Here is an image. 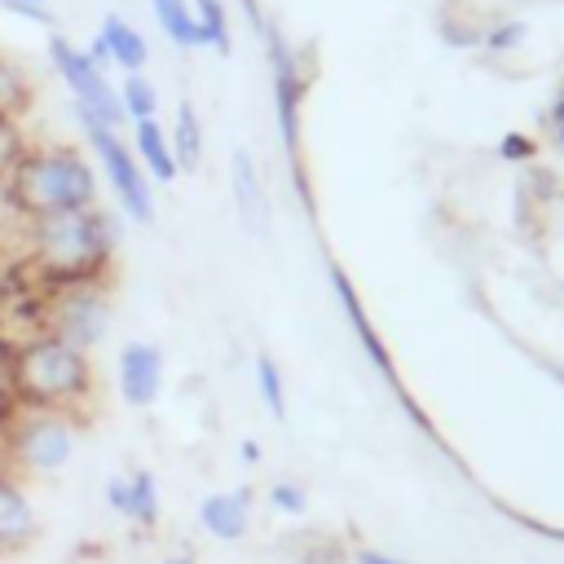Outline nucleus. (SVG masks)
<instances>
[{"label": "nucleus", "mask_w": 564, "mask_h": 564, "mask_svg": "<svg viewBox=\"0 0 564 564\" xmlns=\"http://www.w3.org/2000/svg\"><path fill=\"white\" fill-rule=\"evenodd\" d=\"M119 229L101 207L26 220V260L48 291L75 282H106L115 264Z\"/></svg>", "instance_id": "1"}, {"label": "nucleus", "mask_w": 564, "mask_h": 564, "mask_svg": "<svg viewBox=\"0 0 564 564\" xmlns=\"http://www.w3.org/2000/svg\"><path fill=\"white\" fill-rule=\"evenodd\" d=\"M0 194L13 212H22V220H40V216L97 207V176L79 150L44 141L26 150V159L0 185Z\"/></svg>", "instance_id": "2"}, {"label": "nucleus", "mask_w": 564, "mask_h": 564, "mask_svg": "<svg viewBox=\"0 0 564 564\" xmlns=\"http://www.w3.org/2000/svg\"><path fill=\"white\" fill-rule=\"evenodd\" d=\"M13 388L22 410H57V414H84L93 397V361L84 348L57 339V335H35L9 357Z\"/></svg>", "instance_id": "3"}, {"label": "nucleus", "mask_w": 564, "mask_h": 564, "mask_svg": "<svg viewBox=\"0 0 564 564\" xmlns=\"http://www.w3.org/2000/svg\"><path fill=\"white\" fill-rule=\"evenodd\" d=\"M4 445V467L18 476H53L75 458L79 445V419L57 414V410H22L18 423L0 436Z\"/></svg>", "instance_id": "4"}, {"label": "nucleus", "mask_w": 564, "mask_h": 564, "mask_svg": "<svg viewBox=\"0 0 564 564\" xmlns=\"http://www.w3.org/2000/svg\"><path fill=\"white\" fill-rule=\"evenodd\" d=\"M75 119H79V128H84V137H88V145H93V154H97V163H101V172H106V181H110V189H115V198L123 207V216L137 220V225H150L154 220L150 176L137 163V154L128 150V141L84 106H75Z\"/></svg>", "instance_id": "5"}, {"label": "nucleus", "mask_w": 564, "mask_h": 564, "mask_svg": "<svg viewBox=\"0 0 564 564\" xmlns=\"http://www.w3.org/2000/svg\"><path fill=\"white\" fill-rule=\"evenodd\" d=\"M260 40H264V53H269V79H273V115H278V132H282V150L295 167V189L308 198L304 181H300V110H304V93H308V79H304V66H300V53L282 40V31L264 18L260 26Z\"/></svg>", "instance_id": "6"}, {"label": "nucleus", "mask_w": 564, "mask_h": 564, "mask_svg": "<svg viewBox=\"0 0 564 564\" xmlns=\"http://www.w3.org/2000/svg\"><path fill=\"white\" fill-rule=\"evenodd\" d=\"M110 286L106 282H75L48 291V335L75 344V348H97L110 335Z\"/></svg>", "instance_id": "7"}, {"label": "nucleus", "mask_w": 564, "mask_h": 564, "mask_svg": "<svg viewBox=\"0 0 564 564\" xmlns=\"http://www.w3.org/2000/svg\"><path fill=\"white\" fill-rule=\"evenodd\" d=\"M48 57H53V66H57V75L66 79V88H70V97H75V106H84V110H93L97 119H106L110 128H119V123H128V115H123V101H119V88L88 62V53L84 48H75L66 35H48Z\"/></svg>", "instance_id": "8"}, {"label": "nucleus", "mask_w": 564, "mask_h": 564, "mask_svg": "<svg viewBox=\"0 0 564 564\" xmlns=\"http://www.w3.org/2000/svg\"><path fill=\"white\" fill-rule=\"evenodd\" d=\"M163 392V348L150 339H128L119 348V397L132 410H150Z\"/></svg>", "instance_id": "9"}, {"label": "nucleus", "mask_w": 564, "mask_h": 564, "mask_svg": "<svg viewBox=\"0 0 564 564\" xmlns=\"http://www.w3.org/2000/svg\"><path fill=\"white\" fill-rule=\"evenodd\" d=\"M35 533H40V516H35L31 494L22 489V480L9 467H0V555L31 546Z\"/></svg>", "instance_id": "10"}, {"label": "nucleus", "mask_w": 564, "mask_h": 564, "mask_svg": "<svg viewBox=\"0 0 564 564\" xmlns=\"http://www.w3.org/2000/svg\"><path fill=\"white\" fill-rule=\"evenodd\" d=\"M198 524L220 542H242L251 533V489H220L198 502Z\"/></svg>", "instance_id": "11"}, {"label": "nucleus", "mask_w": 564, "mask_h": 564, "mask_svg": "<svg viewBox=\"0 0 564 564\" xmlns=\"http://www.w3.org/2000/svg\"><path fill=\"white\" fill-rule=\"evenodd\" d=\"M330 291L339 295V304H344V317H348V326L357 330V339H361V352L392 379L397 375V366H392V357H388V348H383V339H379V330H370V322H366V308H361V300H357V291H352V278L339 269V264H330Z\"/></svg>", "instance_id": "12"}, {"label": "nucleus", "mask_w": 564, "mask_h": 564, "mask_svg": "<svg viewBox=\"0 0 564 564\" xmlns=\"http://www.w3.org/2000/svg\"><path fill=\"white\" fill-rule=\"evenodd\" d=\"M132 154L145 167V176L159 181V185H172L181 176L176 172V159H172V145H167V128L159 123V115L132 123Z\"/></svg>", "instance_id": "13"}, {"label": "nucleus", "mask_w": 564, "mask_h": 564, "mask_svg": "<svg viewBox=\"0 0 564 564\" xmlns=\"http://www.w3.org/2000/svg\"><path fill=\"white\" fill-rule=\"evenodd\" d=\"M97 35L106 40L110 62H115V66H123V75L145 70V62H150V44H145V35H141V31H137V26H132L123 13H106Z\"/></svg>", "instance_id": "14"}, {"label": "nucleus", "mask_w": 564, "mask_h": 564, "mask_svg": "<svg viewBox=\"0 0 564 564\" xmlns=\"http://www.w3.org/2000/svg\"><path fill=\"white\" fill-rule=\"evenodd\" d=\"M229 181H234V203H238V216L251 225V229H264L269 220V203H264V185H260V172L251 163V150H234V163H229Z\"/></svg>", "instance_id": "15"}, {"label": "nucleus", "mask_w": 564, "mask_h": 564, "mask_svg": "<svg viewBox=\"0 0 564 564\" xmlns=\"http://www.w3.org/2000/svg\"><path fill=\"white\" fill-rule=\"evenodd\" d=\"M167 145H172L176 172H198V163H203V123H198V110L189 101L176 106V119L167 128Z\"/></svg>", "instance_id": "16"}, {"label": "nucleus", "mask_w": 564, "mask_h": 564, "mask_svg": "<svg viewBox=\"0 0 564 564\" xmlns=\"http://www.w3.org/2000/svg\"><path fill=\"white\" fill-rule=\"evenodd\" d=\"M194 4V26H198V48H212L220 57L234 53V40H229V13L220 0H189Z\"/></svg>", "instance_id": "17"}, {"label": "nucleus", "mask_w": 564, "mask_h": 564, "mask_svg": "<svg viewBox=\"0 0 564 564\" xmlns=\"http://www.w3.org/2000/svg\"><path fill=\"white\" fill-rule=\"evenodd\" d=\"M159 31L176 48H198V26H194V4L189 0H150Z\"/></svg>", "instance_id": "18"}, {"label": "nucleus", "mask_w": 564, "mask_h": 564, "mask_svg": "<svg viewBox=\"0 0 564 564\" xmlns=\"http://www.w3.org/2000/svg\"><path fill=\"white\" fill-rule=\"evenodd\" d=\"M123 520H132V524H141V529H154V524H159L154 471H145V467L128 471V507H123Z\"/></svg>", "instance_id": "19"}, {"label": "nucleus", "mask_w": 564, "mask_h": 564, "mask_svg": "<svg viewBox=\"0 0 564 564\" xmlns=\"http://www.w3.org/2000/svg\"><path fill=\"white\" fill-rule=\"evenodd\" d=\"M31 106V79L22 66L0 57V123H18V115Z\"/></svg>", "instance_id": "20"}, {"label": "nucleus", "mask_w": 564, "mask_h": 564, "mask_svg": "<svg viewBox=\"0 0 564 564\" xmlns=\"http://www.w3.org/2000/svg\"><path fill=\"white\" fill-rule=\"evenodd\" d=\"M119 101H123V115H128V123H137V119H154L159 115V88L137 70V75H123V84H119Z\"/></svg>", "instance_id": "21"}, {"label": "nucleus", "mask_w": 564, "mask_h": 564, "mask_svg": "<svg viewBox=\"0 0 564 564\" xmlns=\"http://www.w3.org/2000/svg\"><path fill=\"white\" fill-rule=\"evenodd\" d=\"M256 388H260V401L269 405V414L282 423L286 419V383H282V370L269 352H256Z\"/></svg>", "instance_id": "22"}, {"label": "nucleus", "mask_w": 564, "mask_h": 564, "mask_svg": "<svg viewBox=\"0 0 564 564\" xmlns=\"http://www.w3.org/2000/svg\"><path fill=\"white\" fill-rule=\"evenodd\" d=\"M524 40H529V26H524V18H498V22H489V26L480 31V48H485L489 57L516 53Z\"/></svg>", "instance_id": "23"}, {"label": "nucleus", "mask_w": 564, "mask_h": 564, "mask_svg": "<svg viewBox=\"0 0 564 564\" xmlns=\"http://www.w3.org/2000/svg\"><path fill=\"white\" fill-rule=\"evenodd\" d=\"M538 137H529V132H502L498 137V145H494V154L502 159V163H516V167H529V163H538Z\"/></svg>", "instance_id": "24"}, {"label": "nucleus", "mask_w": 564, "mask_h": 564, "mask_svg": "<svg viewBox=\"0 0 564 564\" xmlns=\"http://www.w3.org/2000/svg\"><path fill=\"white\" fill-rule=\"evenodd\" d=\"M26 150H31V141L22 137V128L18 123H0V185L18 172V163L26 159Z\"/></svg>", "instance_id": "25"}, {"label": "nucleus", "mask_w": 564, "mask_h": 564, "mask_svg": "<svg viewBox=\"0 0 564 564\" xmlns=\"http://www.w3.org/2000/svg\"><path fill=\"white\" fill-rule=\"evenodd\" d=\"M269 507L282 516H304L308 511V489L300 480H273L269 485Z\"/></svg>", "instance_id": "26"}, {"label": "nucleus", "mask_w": 564, "mask_h": 564, "mask_svg": "<svg viewBox=\"0 0 564 564\" xmlns=\"http://www.w3.org/2000/svg\"><path fill=\"white\" fill-rule=\"evenodd\" d=\"M22 414V401H18V388H13V370H9V357L0 352V436L18 423Z\"/></svg>", "instance_id": "27"}, {"label": "nucleus", "mask_w": 564, "mask_h": 564, "mask_svg": "<svg viewBox=\"0 0 564 564\" xmlns=\"http://www.w3.org/2000/svg\"><path fill=\"white\" fill-rule=\"evenodd\" d=\"M480 31L485 26H467V22H449V18H441V26H436V35L454 48H480Z\"/></svg>", "instance_id": "28"}, {"label": "nucleus", "mask_w": 564, "mask_h": 564, "mask_svg": "<svg viewBox=\"0 0 564 564\" xmlns=\"http://www.w3.org/2000/svg\"><path fill=\"white\" fill-rule=\"evenodd\" d=\"M4 13L13 18H26V22H40V26H53V9L48 4H31V0H0Z\"/></svg>", "instance_id": "29"}, {"label": "nucleus", "mask_w": 564, "mask_h": 564, "mask_svg": "<svg viewBox=\"0 0 564 564\" xmlns=\"http://www.w3.org/2000/svg\"><path fill=\"white\" fill-rule=\"evenodd\" d=\"M106 502H110L115 516H123V507H128V476H110L106 480Z\"/></svg>", "instance_id": "30"}, {"label": "nucleus", "mask_w": 564, "mask_h": 564, "mask_svg": "<svg viewBox=\"0 0 564 564\" xmlns=\"http://www.w3.org/2000/svg\"><path fill=\"white\" fill-rule=\"evenodd\" d=\"M84 53H88V62H93V66H97L101 75H106L110 66H115V62H110V48H106V40H101V35H97V40H93V44H88Z\"/></svg>", "instance_id": "31"}, {"label": "nucleus", "mask_w": 564, "mask_h": 564, "mask_svg": "<svg viewBox=\"0 0 564 564\" xmlns=\"http://www.w3.org/2000/svg\"><path fill=\"white\" fill-rule=\"evenodd\" d=\"M352 560H357V564H410V560H401V555H388V551H375V546H361Z\"/></svg>", "instance_id": "32"}, {"label": "nucleus", "mask_w": 564, "mask_h": 564, "mask_svg": "<svg viewBox=\"0 0 564 564\" xmlns=\"http://www.w3.org/2000/svg\"><path fill=\"white\" fill-rule=\"evenodd\" d=\"M546 128H555V123H564V79H560V88H555V97H551V106H546Z\"/></svg>", "instance_id": "33"}, {"label": "nucleus", "mask_w": 564, "mask_h": 564, "mask_svg": "<svg viewBox=\"0 0 564 564\" xmlns=\"http://www.w3.org/2000/svg\"><path fill=\"white\" fill-rule=\"evenodd\" d=\"M238 454H242V463H260V445H256V441H242Z\"/></svg>", "instance_id": "34"}, {"label": "nucleus", "mask_w": 564, "mask_h": 564, "mask_svg": "<svg viewBox=\"0 0 564 564\" xmlns=\"http://www.w3.org/2000/svg\"><path fill=\"white\" fill-rule=\"evenodd\" d=\"M551 145H555V150H564V123H555V128H551Z\"/></svg>", "instance_id": "35"}, {"label": "nucleus", "mask_w": 564, "mask_h": 564, "mask_svg": "<svg viewBox=\"0 0 564 564\" xmlns=\"http://www.w3.org/2000/svg\"><path fill=\"white\" fill-rule=\"evenodd\" d=\"M163 564H194V560H189V555H167Z\"/></svg>", "instance_id": "36"}, {"label": "nucleus", "mask_w": 564, "mask_h": 564, "mask_svg": "<svg viewBox=\"0 0 564 564\" xmlns=\"http://www.w3.org/2000/svg\"><path fill=\"white\" fill-rule=\"evenodd\" d=\"M31 4H48V0H31Z\"/></svg>", "instance_id": "37"}, {"label": "nucleus", "mask_w": 564, "mask_h": 564, "mask_svg": "<svg viewBox=\"0 0 564 564\" xmlns=\"http://www.w3.org/2000/svg\"><path fill=\"white\" fill-rule=\"evenodd\" d=\"M560 291H564V282H560Z\"/></svg>", "instance_id": "38"}]
</instances>
